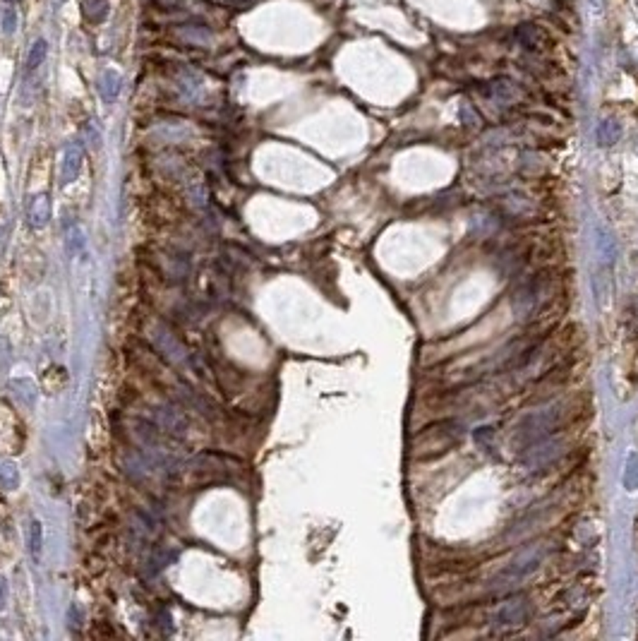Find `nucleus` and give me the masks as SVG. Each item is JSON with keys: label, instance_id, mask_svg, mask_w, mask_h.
Returning a JSON list of instances; mask_svg holds the SVG:
<instances>
[{"label": "nucleus", "instance_id": "8", "mask_svg": "<svg viewBox=\"0 0 638 641\" xmlns=\"http://www.w3.org/2000/svg\"><path fill=\"white\" fill-rule=\"evenodd\" d=\"M10 392H12V397L19 401V404H24L27 409L36 404V399H39V392H36V384L31 382V379H12L10 382Z\"/></svg>", "mask_w": 638, "mask_h": 641}, {"label": "nucleus", "instance_id": "18", "mask_svg": "<svg viewBox=\"0 0 638 641\" xmlns=\"http://www.w3.org/2000/svg\"><path fill=\"white\" fill-rule=\"evenodd\" d=\"M67 236H70V253L72 250H75V253H82V248H85V233L75 226V228H70Z\"/></svg>", "mask_w": 638, "mask_h": 641}, {"label": "nucleus", "instance_id": "3", "mask_svg": "<svg viewBox=\"0 0 638 641\" xmlns=\"http://www.w3.org/2000/svg\"><path fill=\"white\" fill-rule=\"evenodd\" d=\"M82 161H85V144H82V139H72V142H67L65 154H62V169H60L62 185L77 180L80 169H82Z\"/></svg>", "mask_w": 638, "mask_h": 641}, {"label": "nucleus", "instance_id": "11", "mask_svg": "<svg viewBox=\"0 0 638 641\" xmlns=\"http://www.w3.org/2000/svg\"><path fill=\"white\" fill-rule=\"evenodd\" d=\"M619 137H621L619 123L612 121V118H605V121H600V125H598V144H600V147H612V144H614Z\"/></svg>", "mask_w": 638, "mask_h": 641}, {"label": "nucleus", "instance_id": "10", "mask_svg": "<svg viewBox=\"0 0 638 641\" xmlns=\"http://www.w3.org/2000/svg\"><path fill=\"white\" fill-rule=\"evenodd\" d=\"M159 425L166 432H173V435H182L185 432V418L173 409H159Z\"/></svg>", "mask_w": 638, "mask_h": 641}, {"label": "nucleus", "instance_id": "20", "mask_svg": "<svg viewBox=\"0 0 638 641\" xmlns=\"http://www.w3.org/2000/svg\"><path fill=\"white\" fill-rule=\"evenodd\" d=\"M8 598H10L8 579H5V576H0V610H3V608L8 606Z\"/></svg>", "mask_w": 638, "mask_h": 641}, {"label": "nucleus", "instance_id": "4", "mask_svg": "<svg viewBox=\"0 0 638 641\" xmlns=\"http://www.w3.org/2000/svg\"><path fill=\"white\" fill-rule=\"evenodd\" d=\"M173 34L178 41H182V44H187V46H197V49L212 46V39H214V34L204 27V24H180V27L173 29Z\"/></svg>", "mask_w": 638, "mask_h": 641}, {"label": "nucleus", "instance_id": "13", "mask_svg": "<svg viewBox=\"0 0 638 641\" xmlns=\"http://www.w3.org/2000/svg\"><path fill=\"white\" fill-rule=\"evenodd\" d=\"M82 12L89 22H103L108 17V0H82Z\"/></svg>", "mask_w": 638, "mask_h": 641}, {"label": "nucleus", "instance_id": "19", "mask_svg": "<svg viewBox=\"0 0 638 641\" xmlns=\"http://www.w3.org/2000/svg\"><path fill=\"white\" fill-rule=\"evenodd\" d=\"M87 139H89V144H92L94 149L101 147V128H98V123H89L87 125Z\"/></svg>", "mask_w": 638, "mask_h": 641}, {"label": "nucleus", "instance_id": "16", "mask_svg": "<svg viewBox=\"0 0 638 641\" xmlns=\"http://www.w3.org/2000/svg\"><path fill=\"white\" fill-rule=\"evenodd\" d=\"M0 29H3L5 36H12L15 31H17V10H15L10 3L5 5L3 15H0Z\"/></svg>", "mask_w": 638, "mask_h": 641}, {"label": "nucleus", "instance_id": "9", "mask_svg": "<svg viewBox=\"0 0 638 641\" xmlns=\"http://www.w3.org/2000/svg\"><path fill=\"white\" fill-rule=\"evenodd\" d=\"M46 53H49V44H46L44 39H36L34 44H31V49H29V55H27V67H24V75H27V77L34 75V72L39 70L41 65H44Z\"/></svg>", "mask_w": 638, "mask_h": 641}, {"label": "nucleus", "instance_id": "14", "mask_svg": "<svg viewBox=\"0 0 638 641\" xmlns=\"http://www.w3.org/2000/svg\"><path fill=\"white\" fill-rule=\"evenodd\" d=\"M29 552L36 562L41 560V552H44V526L39 519H34L29 524Z\"/></svg>", "mask_w": 638, "mask_h": 641}, {"label": "nucleus", "instance_id": "7", "mask_svg": "<svg viewBox=\"0 0 638 641\" xmlns=\"http://www.w3.org/2000/svg\"><path fill=\"white\" fill-rule=\"evenodd\" d=\"M51 221V200L46 195H36L29 205V223L34 228H44Z\"/></svg>", "mask_w": 638, "mask_h": 641}, {"label": "nucleus", "instance_id": "21", "mask_svg": "<svg viewBox=\"0 0 638 641\" xmlns=\"http://www.w3.org/2000/svg\"><path fill=\"white\" fill-rule=\"evenodd\" d=\"M590 3H593V5H598V3H600V0H590Z\"/></svg>", "mask_w": 638, "mask_h": 641}, {"label": "nucleus", "instance_id": "15", "mask_svg": "<svg viewBox=\"0 0 638 641\" xmlns=\"http://www.w3.org/2000/svg\"><path fill=\"white\" fill-rule=\"evenodd\" d=\"M537 39H540V31H537L535 24H521L516 29V41H519L523 49H533L537 44Z\"/></svg>", "mask_w": 638, "mask_h": 641}, {"label": "nucleus", "instance_id": "2", "mask_svg": "<svg viewBox=\"0 0 638 641\" xmlns=\"http://www.w3.org/2000/svg\"><path fill=\"white\" fill-rule=\"evenodd\" d=\"M531 615V608H528L526 598H514V601H506L504 606H499V610L494 613L492 622L494 627H519L528 619Z\"/></svg>", "mask_w": 638, "mask_h": 641}, {"label": "nucleus", "instance_id": "6", "mask_svg": "<svg viewBox=\"0 0 638 641\" xmlns=\"http://www.w3.org/2000/svg\"><path fill=\"white\" fill-rule=\"evenodd\" d=\"M120 89H123V80L116 70H106L101 77H98V94L106 103H113L118 99Z\"/></svg>", "mask_w": 638, "mask_h": 641}, {"label": "nucleus", "instance_id": "1", "mask_svg": "<svg viewBox=\"0 0 638 641\" xmlns=\"http://www.w3.org/2000/svg\"><path fill=\"white\" fill-rule=\"evenodd\" d=\"M542 560H545V548H540V545H535V548H528L526 552H521V555L516 557V560L511 562V565L506 567V570L501 572V574L497 576L492 583H494L497 588L514 586V583L528 579V576H531L533 572H535L537 567L542 565Z\"/></svg>", "mask_w": 638, "mask_h": 641}, {"label": "nucleus", "instance_id": "12", "mask_svg": "<svg viewBox=\"0 0 638 641\" xmlns=\"http://www.w3.org/2000/svg\"><path fill=\"white\" fill-rule=\"evenodd\" d=\"M19 486V468L10 459H0V488L3 490H17Z\"/></svg>", "mask_w": 638, "mask_h": 641}, {"label": "nucleus", "instance_id": "17", "mask_svg": "<svg viewBox=\"0 0 638 641\" xmlns=\"http://www.w3.org/2000/svg\"><path fill=\"white\" fill-rule=\"evenodd\" d=\"M624 488L626 490H636L638 488V454H629L626 461V471H624Z\"/></svg>", "mask_w": 638, "mask_h": 641}, {"label": "nucleus", "instance_id": "5", "mask_svg": "<svg viewBox=\"0 0 638 641\" xmlns=\"http://www.w3.org/2000/svg\"><path fill=\"white\" fill-rule=\"evenodd\" d=\"M178 92H180V96L185 101H197L202 94V77L195 70H190V67L180 70V75H178Z\"/></svg>", "mask_w": 638, "mask_h": 641}, {"label": "nucleus", "instance_id": "22", "mask_svg": "<svg viewBox=\"0 0 638 641\" xmlns=\"http://www.w3.org/2000/svg\"><path fill=\"white\" fill-rule=\"evenodd\" d=\"M8 3H19V0H8Z\"/></svg>", "mask_w": 638, "mask_h": 641}]
</instances>
